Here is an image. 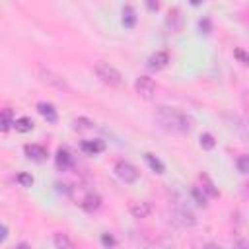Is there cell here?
Returning <instances> with one entry per match:
<instances>
[{
	"label": "cell",
	"mask_w": 249,
	"mask_h": 249,
	"mask_svg": "<svg viewBox=\"0 0 249 249\" xmlns=\"http://www.w3.org/2000/svg\"><path fill=\"white\" fill-rule=\"evenodd\" d=\"M78 204H80V208L86 210V212H95V210L101 206V196H99L97 193H93V191H86V193L78 198Z\"/></svg>",
	"instance_id": "obj_5"
},
{
	"label": "cell",
	"mask_w": 249,
	"mask_h": 249,
	"mask_svg": "<svg viewBox=\"0 0 249 249\" xmlns=\"http://www.w3.org/2000/svg\"><path fill=\"white\" fill-rule=\"evenodd\" d=\"M56 167L60 169V171H66L68 167H72L74 165V158H72V154L66 150V148H58L56 150Z\"/></svg>",
	"instance_id": "obj_9"
},
{
	"label": "cell",
	"mask_w": 249,
	"mask_h": 249,
	"mask_svg": "<svg viewBox=\"0 0 249 249\" xmlns=\"http://www.w3.org/2000/svg\"><path fill=\"white\" fill-rule=\"evenodd\" d=\"M233 56H235V58H239V62H241V64H247V62H249V56L245 54V51H243V49H233Z\"/></svg>",
	"instance_id": "obj_25"
},
{
	"label": "cell",
	"mask_w": 249,
	"mask_h": 249,
	"mask_svg": "<svg viewBox=\"0 0 249 249\" xmlns=\"http://www.w3.org/2000/svg\"><path fill=\"white\" fill-rule=\"evenodd\" d=\"M200 183H202V193L204 195H208L210 198H218L220 196V191L214 187V183H212V179L206 175V173H200Z\"/></svg>",
	"instance_id": "obj_11"
},
{
	"label": "cell",
	"mask_w": 249,
	"mask_h": 249,
	"mask_svg": "<svg viewBox=\"0 0 249 249\" xmlns=\"http://www.w3.org/2000/svg\"><path fill=\"white\" fill-rule=\"evenodd\" d=\"M128 210H130V214H132L134 218H146V216H150V212H152V204L146 202V200H134V202H130Z\"/></svg>",
	"instance_id": "obj_8"
},
{
	"label": "cell",
	"mask_w": 249,
	"mask_h": 249,
	"mask_svg": "<svg viewBox=\"0 0 249 249\" xmlns=\"http://www.w3.org/2000/svg\"><path fill=\"white\" fill-rule=\"evenodd\" d=\"M6 237H8V228H6L4 224H0V243H2Z\"/></svg>",
	"instance_id": "obj_29"
},
{
	"label": "cell",
	"mask_w": 249,
	"mask_h": 249,
	"mask_svg": "<svg viewBox=\"0 0 249 249\" xmlns=\"http://www.w3.org/2000/svg\"><path fill=\"white\" fill-rule=\"evenodd\" d=\"M115 173H117V177H119L121 181H124V183H134V181L138 179V169H136L130 161H124V160H119V161L115 163Z\"/></svg>",
	"instance_id": "obj_3"
},
{
	"label": "cell",
	"mask_w": 249,
	"mask_h": 249,
	"mask_svg": "<svg viewBox=\"0 0 249 249\" xmlns=\"http://www.w3.org/2000/svg\"><path fill=\"white\" fill-rule=\"evenodd\" d=\"M14 126V111L2 109L0 111V132H8Z\"/></svg>",
	"instance_id": "obj_14"
},
{
	"label": "cell",
	"mask_w": 249,
	"mask_h": 249,
	"mask_svg": "<svg viewBox=\"0 0 249 249\" xmlns=\"http://www.w3.org/2000/svg\"><path fill=\"white\" fill-rule=\"evenodd\" d=\"M134 89L140 97L144 99H152L154 93H156V82L150 78V76H138L136 82H134Z\"/></svg>",
	"instance_id": "obj_4"
},
{
	"label": "cell",
	"mask_w": 249,
	"mask_h": 249,
	"mask_svg": "<svg viewBox=\"0 0 249 249\" xmlns=\"http://www.w3.org/2000/svg\"><path fill=\"white\" fill-rule=\"evenodd\" d=\"M37 111L49 121V123H56L58 121V115H56V109L51 105V103H45V101H41V103H37Z\"/></svg>",
	"instance_id": "obj_12"
},
{
	"label": "cell",
	"mask_w": 249,
	"mask_h": 249,
	"mask_svg": "<svg viewBox=\"0 0 249 249\" xmlns=\"http://www.w3.org/2000/svg\"><path fill=\"white\" fill-rule=\"evenodd\" d=\"M74 128L76 130H88V128H93V123L89 119H86V117H78L74 121Z\"/></svg>",
	"instance_id": "obj_22"
},
{
	"label": "cell",
	"mask_w": 249,
	"mask_h": 249,
	"mask_svg": "<svg viewBox=\"0 0 249 249\" xmlns=\"http://www.w3.org/2000/svg\"><path fill=\"white\" fill-rule=\"evenodd\" d=\"M33 126H35V123L29 117H19V119L14 121V128L18 132H29V130H33Z\"/></svg>",
	"instance_id": "obj_17"
},
{
	"label": "cell",
	"mask_w": 249,
	"mask_h": 249,
	"mask_svg": "<svg viewBox=\"0 0 249 249\" xmlns=\"http://www.w3.org/2000/svg\"><path fill=\"white\" fill-rule=\"evenodd\" d=\"M23 152H25V156L29 158V160H33V161H37V163H41V161H45L47 160V148H43V146H39V144H25L23 146Z\"/></svg>",
	"instance_id": "obj_6"
},
{
	"label": "cell",
	"mask_w": 249,
	"mask_h": 249,
	"mask_svg": "<svg viewBox=\"0 0 249 249\" xmlns=\"http://www.w3.org/2000/svg\"><path fill=\"white\" fill-rule=\"evenodd\" d=\"M16 179H18V183H19L21 187H31V185H33V181H35V179H33V175H29V173H19Z\"/></svg>",
	"instance_id": "obj_24"
},
{
	"label": "cell",
	"mask_w": 249,
	"mask_h": 249,
	"mask_svg": "<svg viewBox=\"0 0 249 249\" xmlns=\"http://www.w3.org/2000/svg\"><path fill=\"white\" fill-rule=\"evenodd\" d=\"M80 148H82V152H86L89 156H95V154H101L105 150V142L103 140H84L80 144Z\"/></svg>",
	"instance_id": "obj_10"
},
{
	"label": "cell",
	"mask_w": 249,
	"mask_h": 249,
	"mask_svg": "<svg viewBox=\"0 0 249 249\" xmlns=\"http://www.w3.org/2000/svg\"><path fill=\"white\" fill-rule=\"evenodd\" d=\"M198 142H200V148L202 150H214L216 148V138L210 132H202L200 138H198Z\"/></svg>",
	"instance_id": "obj_19"
},
{
	"label": "cell",
	"mask_w": 249,
	"mask_h": 249,
	"mask_svg": "<svg viewBox=\"0 0 249 249\" xmlns=\"http://www.w3.org/2000/svg\"><path fill=\"white\" fill-rule=\"evenodd\" d=\"M156 119L169 132H189L193 128V119L177 109H171V107H163V105L158 107Z\"/></svg>",
	"instance_id": "obj_1"
},
{
	"label": "cell",
	"mask_w": 249,
	"mask_h": 249,
	"mask_svg": "<svg viewBox=\"0 0 249 249\" xmlns=\"http://www.w3.org/2000/svg\"><path fill=\"white\" fill-rule=\"evenodd\" d=\"M54 245H56V249H76L74 241L64 233H56L54 235Z\"/></svg>",
	"instance_id": "obj_18"
},
{
	"label": "cell",
	"mask_w": 249,
	"mask_h": 249,
	"mask_svg": "<svg viewBox=\"0 0 249 249\" xmlns=\"http://www.w3.org/2000/svg\"><path fill=\"white\" fill-rule=\"evenodd\" d=\"M93 70H95L97 78H99L103 84H107L109 88H121V86H123V74H121L115 66H111V64H107V62H97V64L93 66Z\"/></svg>",
	"instance_id": "obj_2"
},
{
	"label": "cell",
	"mask_w": 249,
	"mask_h": 249,
	"mask_svg": "<svg viewBox=\"0 0 249 249\" xmlns=\"http://www.w3.org/2000/svg\"><path fill=\"white\" fill-rule=\"evenodd\" d=\"M146 8H148V10H152V12H158V10H160V2L148 0V2H146Z\"/></svg>",
	"instance_id": "obj_28"
},
{
	"label": "cell",
	"mask_w": 249,
	"mask_h": 249,
	"mask_svg": "<svg viewBox=\"0 0 249 249\" xmlns=\"http://www.w3.org/2000/svg\"><path fill=\"white\" fill-rule=\"evenodd\" d=\"M101 243H103L105 247H115V243H117V241H115V237H113V235L103 233V235H101Z\"/></svg>",
	"instance_id": "obj_26"
},
{
	"label": "cell",
	"mask_w": 249,
	"mask_h": 249,
	"mask_svg": "<svg viewBox=\"0 0 249 249\" xmlns=\"http://www.w3.org/2000/svg\"><path fill=\"white\" fill-rule=\"evenodd\" d=\"M144 161H146V163L150 165V169H152V171H156L158 175H161V173L165 171L163 161H161L160 158H156L154 154H150V152H146V154H144Z\"/></svg>",
	"instance_id": "obj_13"
},
{
	"label": "cell",
	"mask_w": 249,
	"mask_h": 249,
	"mask_svg": "<svg viewBox=\"0 0 249 249\" xmlns=\"http://www.w3.org/2000/svg\"><path fill=\"white\" fill-rule=\"evenodd\" d=\"M191 195H193V198L196 200V204L206 206V195L202 193V189H200V187H193V189H191Z\"/></svg>",
	"instance_id": "obj_23"
},
{
	"label": "cell",
	"mask_w": 249,
	"mask_h": 249,
	"mask_svg": "<svg viewBox=\"0 0 249 249\" xmlns=\"http://www.w3.org/2000/svg\"><path fill=\"white\" fill-rule=\"evenodd\" d=\"M233 249H249L247 239H237V241H235V245H233Z\"/></svg>",
	"instance_id": "obj_27"
},
{
	"label": "cell",
	"mask_w": 249,
	"mask_h": 249,
	"mask_svg": "<svg viewBox=\"0 0 249 249\" xmlns=\"http://www.w3.org/2000/svg\"><path fill=\"white\" fill-rule=\"evenodd\" d=\"M235 165H237V169H239V173H249V156L247 154H241L239 158H237V161H235Z\"/></svg>",
	"instance_id": "obj_21"
},
{
	"label": "cell",
	"mask_w": 249,
	"mask_h": 249,
	"mask_svg": "<svg viewBox=\"0 0 249 249\" xmlns=\"http://www.w3.org/2000/svg\"><path fill=\"white\" fill-rule=\"evenodd\" d=\"M167 62H169V54L165 51H158L148 58V68L150 70H161L167 66Z\"/></svg>",
	"instance_id": "obj_7"
},
{
	"label": "cell",
	"mask_w": 249,
	"mask_h": 249,
	"mask_svg": "<svg viewBox=\"0 0 249 249\" xmlns=\"http://www.w3.org/2000/svg\"><path fill=\"white\" fill-rule=\"evenodd\" d=\"M136 21H138V18H136L134 8L132 6H124L123 8V25L128 27V29H132L136 25Z\"/></svg>",
	"instance_id": "obj_15"
},
{
	"label": "cell",
	"mask_w": 249,
	"mask_h": 249,
	"mask_svg": "<svg viewBox=\"0 0 249 249\" xmlns=\"http://www.w3.org/2000/svg\"><path fill=\"white\" fill-rule=\"evenodd\" d=\"M198 31L202 35H210L212 33V19L210 18H200L198 19Z\"/></svg>",
	"instance_id": "obj_20"
},
{
	"label": "cell",
	"mask_w": 249,
	"mask_h": 249,
	"mask_svg": "<svg viewBox=\"0 0 249 249\" xmlns=\"http://www.w3.org/2000/svg\"><path fill=\"white\" fill-rule=\"evenodd\" d=\"M204 249H222V247H220L218 243H206V245H204Z\"/></svg>",
	"instance_id": "obj_30"
},
{
	"label": "cell",
	"mask_w": 249,
	"mask_h": 249,
	"mask_svg": "<svg viewBox=\"0 0 249 249\" xmlns=\"http://www.w3.org/2000/svg\"><path fill=\"white\" fill-rule=\"evenodd\" d=\"M16 249H31V247H29V245H27V243H19V245H18V247H16Z\"/></svg>",
	"instance_id": "obj_31"
},
{
	"label": "cell",
	"mask_w": 249,
	"mask_h": 249,
	"mask_svg": "<svg viewBox=\"0 0 249 249\" xmlns=\"http://www.w3.org/2000/svg\"><path fill=\"white\" fill-rule=\"evenodd\" d=\"M181 12L177 10V8H173V10H169V14H167V27H171V31L173 33H177L179 29H181V16H179Z\"/></svg>",
	"instance_id": "obj_16"
}]
</instances>
